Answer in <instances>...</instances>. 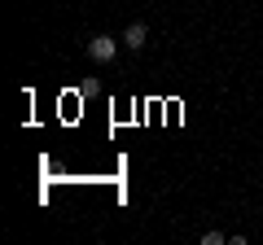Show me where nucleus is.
Segmentation results:
<instances>
[{
    "label": "nucleus",
    "mask_w": 263,
    "mask_h": 245,
    "mask_svg": "<svg viewBox=\"0 0 263 245\" xmlns=\"http://www.w3.org/2000/svg\"><path fill=\"white\" fill-rule=\"evenodd\" d=\"M114 53H119V39H110V35L88 39V57H92V62H114Z\"/></svg>",
    "instance_id": "f257e3e1"
},
{
    "label": "nucleus",
    "mask_w": 263,
    "mask_h": 245,
    "mask_svg": "<svg viewBox=\"0 0 263 245\" xmlns=\"http://www.w3.org/2000/svg\"><path fill=\"white\" fill-rule=\"evenodd\" d=\"M145 39H149V27H145V22H127V31H123V44L136 53V48H145Z\"/></svg>",
    "instance_id": "f03ea898"
},
{
    "label": "nucleus",
    "mask_w": 263,
    "mask_h": 245,
    "mask_svg": "<svg viewBox=\"0 0 263 245\" xmlns=\"http://www.w3.org/2000/svg\"><path fill=\"white\" fill-rule=\"evenodd\" d=\"M224 241H228V236L215 232V228H211V232H202V245H224Z\"/></svg>",
    "instance_id": "7ed1b4c3"
}]
</instances>
